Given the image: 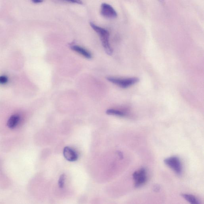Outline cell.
<instances>
[{
	"label": "cell",
	"mask_w": 204,
	"mask_h": 204,
	"mask_svg": "<svg viewBox=\"0 0 204 204\" xmlns=\"http://www.w3.org/2000/svg\"><path fill=\"white\" fill-rule=\"evenodd\" d=\"M90 26L92 29L98 34L102 42V45L104 47L105 51L108 55H111L113 54V50L110 47L109 44V33L108 31L104 28L100 27L91 22Z\"/></svg>",
	"instance_id": "6da1fadb"
},
{
	"label": "cell",
	"mask_w": 204,
	"mask_h": 204,
	"mask_svg": "<svg viewBox=\"0 0 204 204\" xmlns=\"http://www.w3.org/2000/svg\"><path fill=\"white\" fill-rule=\"evenodd\" d=\"M108 80L111 83L114 84L122 88H127L139 82L140 79L137 78H127V79H120L114 77L107 78Z\"/></svg>",
	"instance_id": "7a4b0ae2"
},
{
	"label": "cell",
	"mask_w": 204,
	"mask_h": 204,
	"mask_svg": "<svg viewBox=\"0 0 204 204\" xmlns=\"http://www.w3.org/2000/svg\"><path fill=\"white\" fill-rule=\"evenodd\" d=\"M164 162L167 166L173 170L178 175L182 174V165L179 158L176 156H172L165 159Z\"/></svg>",
	"instance_id": "3957f363"
},
{
	"label": "cell",
	"mask_w": 204,
	"mask_h": 204,
	"mask_svg": "<svg viewBox=\"0 0 204 204\" xmlns=\"http://www.w3.org/2000/svg\"><path fill=\"white\" fill-rule=\"evenodd\" d=\"M133 179L135 181V188L143 185L146 183L147 180L146 169L142 168L138 171H135L133 174Z\"/></svg>",
	"instance_id": "277c9868"
},
{
	"label": "cell",
	"mask_w": 204,
	"mask_h": 204,
	"mask_svg": "<svg viewBox=\"0 0 204 204\" xmlns=\"http://www.w3.org/2000/svg\"><path fill=\"white\" fill-rule=\"evenodd\" d=\"M100 13L102 16L108 19H114L117 16V13L115 9L111 5L105 3L101 5Z\"/></svg>",
	"instance_id": "5b68a950"
},
{
	"label": "cell",
	"mask_w": 204,
	"mask_h": 204,
	"mask_svg": "<svg viewBox=\"0 0 204 204\" xmlns=\"http://www.w3.org/2000/svg\"><path fill=\"white\" fill-rule=\"evenodd\" d=\"M63 155L65 159L68 161L75 162L78 160V156L77 153L69 147L66 146L64 148Z\"/></svg>",
	"instance_id": "8992f818"
},
{
	"label": "cell",
	"mask_w": 204,
	"mask_h": 204,
	"mask_svg": "<svg viewBox=\"0 0 204 204\" xmlns=\"http://www.w3.org/2000/svg\"><path fill=\"white\" fill-rule=\"evenodd\" d=\"M71 49L75 52L79 53L81 55L87 59H91L92 55L91 53L89 52L84 48L78 46H72L71 47Z\"/></svg>",
	"instance_id": "52a82bcc"
},
{
	"label": "cell",
	"mask_w": 204,
	"mask_h": 204,
	"mask_svg": "<svg viewBox=\"0 0 204 204\" xmlns=\"http://www.w3.org/2000/svg\"><path fill=\"white\" fill-rule=\"evenodd\" d=\"M20 121V117L17 115H13L11 116L7 122V126L8 128L12 129L19 124Z\"/></svg>",
	"instance_id": "ba28073f"
},
{
	"label": "cell",
	"mask_w": 204,
	"mask_h": 204,
	"mask_svg": "<svg viewBox=\"0 0 204 204\" xmlns=\"http://www.w3.org/2000/svg\"><path fill=\"white\" fill-rule=\"evenodd\" d=\"M181 195L184 199L191 204H200L199 201L193 195L188 194H181Z\"/></svg>",
	"instance_id": "9c48e42d"
},
{
	"label": "cell",
	"mask_w": 204,
	"mask_h": 204,
	"mask_svg": "<svg viewBox=\"0 0 204 204\" xmlns=\"http://www.w3.org/2000/svg\"><path fill=\"white\" fill-rule=\"evenodd\" d=\"M106 113L109 115H114L118 116V117H123L125 116V114L122 112L120 111L119 110L110 109L106 111Z\"/></svg>",
	"instance_id": "30bf717a"
},
{
	"label": "cell",
	"mask_w": 204,
	"mask_h": 204,
	"mask_svg": "<svg viewBox=\"0 0 204 204\" xmlns=\"http://www.w3.org/2000/svg\"><path fill=\"white\" fill-rule=\"evenodd\" d=\"M65 175L64 174L61 175L60 177L59 180L58 181V185L60 188H64V183H65Z\"/></svg>",
	"instance_id": "8fae6325"
},
{
	"label": "cell",
	"mask_w": 204,
	"mask_h": 204,
	"mask_svg": "<svg viewBox=\"0 0 204 204\" xmlns=\"http://www.w3.org/2000/svg\"><path fill=\"white\" fill-rule=\"evenodd\" d=\"M7 78L5 76H1L0 77V84H5L7 82Z\"/></svg>",
	"instance_id": "7c38bea8"
},
{
	"label": "cell",
	"mask_w": 204,
	"mask_h": 204,
	"mask_svg": "<svg viewBox=\"0 0 204 204\" xmlns=\"http://www.w3.org/2000/svg\"><path fill=\"white\" fill-rule=\"evenodd\" d=\"M68 2L73 3L80 4V5H82L83 4V2L82 1V0H65Z\"/></svg>",
	"instance_id": "4fadbf2b"
},
{
	"label": "cell",
	"mask_w": 204,
	"mask_h": 204,
	"mask_svg": "<svg viewBox=\"0 0 204 204\" xmlns=\"http://www.w3.org/2000/svg\"><path fill=\"white\" fill-rule=\"evenodd\" d=\"M32 2L34 3H40L43 2V0H31Z\"/></svg>",
	"instance_id": "5bb4252c"
},
{
	"label": "cell",
	"mask_w": 204,
	"mask_h": 204,
	"mask_svg": "<svg viewBox=\"0 0 204 204\" xmlns=\"http://www.w3.org/2000/svg\"><path fill=\"white\" fill-rule=\"evenodd\" d=\"M154 191H159V190H160V187H159V186H155V187H154Z\"/></svg>",
	"instance_id": "9a60e30c"
}]
</instances>
